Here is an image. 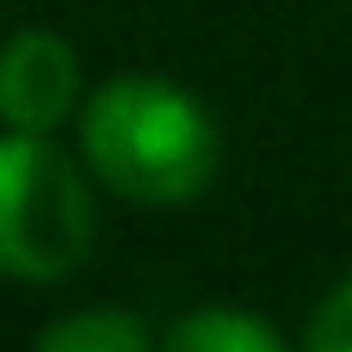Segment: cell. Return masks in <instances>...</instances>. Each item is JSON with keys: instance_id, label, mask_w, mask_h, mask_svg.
Wrapping results in <instances>:
<instances>
[{"instance_id": "1", "label": "cell", "mask_w": 352, "mask_h": 352, "mask_svg": "<svg viewBox=\"0 0 352 352\" xmlns=\"http://www.w3.org/2000/svg\"><path fill=\"white\" fill-rule=\"evenodd\" d=\"M80 155L105 192L173 210L210 186L217 124L186 87L161 74H118L80 111Z\"/></svg>"}, {"instance_id": "2", "label": "cell", "mask_w": 352, "mask_h": 352, "mask_svg": "<svg viewBox=\"0 0 352 352\" xmlns=\"http://www.w3.org/2000/svg\"><path fill=\"white\" fill-rule=\"evenodd\" d=\"M93 254L87 173L37 130L0 136V272L56 285Z\"/></svg>"}, {"instance_id": "3", "label": "cell", "mask_w": 352, "mask_h": 352, "mask_svg": "<svg viewBox=\"0 0 352 352\" xmlns=\"http://www.w3.org/2000/svg\"><path fill=\"white\" fill-rule=\"evenodd\" d=\"M80 105V56L56 31H19L0 43V118L6 130L50 136Z\"/></svg>"}, {"instance_id": "4", "label": "cell", "mask_w": 352, "mask_h": 352, "mask_svg": "<svg viewBox=\"0 0 352 352\" xmlns=\"http://www.w3.org/2000/svg\"><path fill=\"white\" fill-rule=\"evenodd\" d=\"M43 352H142L148 346V328L124 309H80V316H62L37 334Z\"/></svg>"}, {"instance_id": "5", "label": "cell", "mask_w": 352, "mask_h": 352, "mask_svg": "<svg viewBox=\"0 0 352 352\" xmlns=\"http://www.w3.org/2000/svg\"><path fill=\"white\" fill-rule=\"evenodd\" d=\"M167 346L173 352H278V334L248 309H198L167 334Z\"/></svg>"}, {"instance_id": "6", "label": "cell", "mask_w": 352, "mask_h": 352, "mask_svg": "<svg viewBox=\"0 0 352 352\" xmlns=\"http://www.w3.org/2000/svg\"><path fill=\"white\" fill-rule=\"evenodd\" d=\"M309 346L316 352H352V278H340L322 297V309L309 322Z\"/></svg>"}]
</instances>
